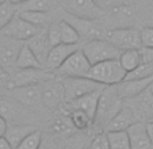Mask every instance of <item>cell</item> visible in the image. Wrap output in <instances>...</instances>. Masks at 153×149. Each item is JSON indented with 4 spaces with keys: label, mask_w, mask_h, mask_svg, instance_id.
I'll return each instance as SVG.
<instances>
[{
    "label": "cell",
    "mask_w": 153,
    "mask_h": 149,
    "mask_svg": "<svg viewBox=\"0 0 153 149\" xmlns=\"http://www.w3.org/2000/svg\"><path fill=\"white\" fill-rule=\"evenodd\" d=\"M122 107H123V98L119 92L118 86H104L99 98L98 111L94 123L106 129L110 121L118 114Z\"/></svg>",
    "instance_id": "obj_1"
},
{
    "label": "cell",
    "mask_w": 153,
    "mask_h": 149,
    "mask_svg": "<svg viewBox=\"0 0 153 149\" xmlns=\"http://www.w3.org/2000/svg\"><path fill=\"white\" fill-rule=\"evenodd\" d=\"M88 77L102 86H118L126 77V71L123 69L119 58L108 60L91 66Z\"/></svg>",
    "instance_id": "obj_2"
},
{
    "label": "cell",
    "mask_w": 153,
    "mask_h": 149,
    "mask_svg": "<svg viewBox=\"0 0 153 149\" xmlns=\"http://www.w3.org/2000/svg\"><path fill=\"white\" fill-rule=\"evenodd\" d=\"M81 50L84 52V54L87 56L88 61L92 65L108 60H118L121 57L122 52H123V50L117 48L114 43H111L107 39L88 41V42H85L81 46Z\"/></svg>",
    "instance_id": "obj_3"
},
{
    "label": "cell",
    "mask_w": 153,
    "mask_h": 149,
    "mask_svg": "<svg viewBox=\"0 0 153 149\" xmlns=\"http://www.w3.org/2000/svg\"><path fill=\"white\" fill-rule=\"evenodd\" d=\"M58 4L67 15L80 19L98 20L104 15L94 0H58Z\"/></svg>",
    "instance_id": "obj_4"
},
{
    "label": "cell",
    "mask_w": 153,
    "mask_h": 149,
    "mask_svg": "<svg viewBox=\"0 0 153 149\" xmlns=\"http://www.w3.org/2000/svg\"><path fill=\"white\" fill-rule=\"evenodd\" d=\"M91 66L92 64L88 61L87 56L80 48L64 61L62 65L56 72L61 77H88Z\"/></svg>",
    "instance_id": "obj_5"
},
{
    "label": "cell",
    "mask_w": 153,
    "mask_h": 149,
    "mask_svg": "<svg viewBox=\"0 0 153 149\" xmlns=\"http://www.w3.org/2000/svg\"><path fill=\"white\" fill-rule=\"evenodd\" d=\"M56 77V72L48 68H26L15 69L11 72L10 89L14 87L27 86V84H41L43 81Z\"/></svg>",
    "instance_id": "obj_6"
},
{
    "label": "cell",
    "mask_w": 153,
    "mask_h": 149,
    "mask_svg": "<svg viewBox=\"0 0 153 149\" xmlns=\"http://www.w3.org/2000/svg\"><path fill=\"white\" fill-rule=\"evenodd\" d=\"M65 89V103H72L76 99L102 88V84L90 77H61Z\"/></svg>",
    "instance_id": "obj_7"
},
{
    "label": "cell",
    "mask_w": 153,
    "mask_h": 149,
    "mask_svg": "<svg viewBox=\"0 0 153 149\" xmlns=\"http://www.w3.org/2000/svg\"><path fill=\"white\" fill-rule=\"evenodd\" d=\"M106 39L119 48L121 50L141 49V30L136 27H119L107 30Z\"/></svg>",
    "instance_id": "obj_8"
},
{
    "label": "cell",
    "mask_w": 153,
    "mask_h": 149,
    "mask_svg": "<svg viewBox=\"0 0 153 149\" xmlns=\"http://www.w3.org/2000/svg\"><path fill=\"white\" fill-rule=\"evenodd\" d=\"M64 19L68 22L77 30L80 39H84L85 42L92 39H106L107 30H104L103 23L98 20H90V19H80V18H75L71 15H65Z\"/></svg>",
    "instance_id": "obj_9"
},
{
    "label": "cell",
    "mask_w": 153,
    "mask_h": 149,
    "mask_svg": "<svg viewBox=\"0 0 153 149\" xmlns=\"http://www.w3.org/2000/svg\"><path fill=\"white\" fill-rule=\"evenodd\" d=\"M41 29H38L37 26L29 23L27 20H25L22 16H19V14L11 20V22L4 27L0 34L4 37L12 38V39L20 41V42H26L31 37H34Z\"/></svg>",
    "instance_id": "obj_10"
},
{
    "label": "cell",
    "mask_w": 153,
    "mask_h": 149,
    "mask_svg": "<svg viewBox=\"0 0 153 149\" xmlns=\"http://www.w3.org/2000/svg\"><path fill=\"white\" fill-rule=\"evenodd\" d=\"M10 96L23 106L39 107L43 106L42 101V83L27 84V86L14 87L10 89Z\"/></svg>",
    "instance_id": "obj_11"
},
{
    "label": "cell",
    "mask_w": 153,
    "mask_h": 149,
    "mask_svg": "<svg viewBox=\"0 0 153 149\" xmlns=\"http://www.w3.org/2000/svg\"><path fill=\"white\" fill-rule=\"evenodd\" d=\"M25 42L12 39L0 34V66L11 73L15 71L19 52Z\"/></svg>",
    "instance_id": "obj_12"
},
{
    "label": "cell",
    "mask_w": 153,
    "mask_h": 149,
    "mask_svg": "<svg viewBox=\"0 0 153 149\" xmlns=\"http://www.w3.org/2000/svg\"><path fill=\"white\" fill-rule=\"evenodd\" d=\"M57 77V76H56ZM50 79L42 83V101L48 109H58L65 102V89L61 79Z\"/></svg>",
    "instance_id": "obj_13"
},
{
    "label": "cell",
    "mask_w": 153,
    "mask_h": 149,
    "mask_svg": "<svg viewBox=\"0 0 153 149\" xmlns=\"http://www.w3.org/2000/svg\"><path fill=\"white\" fill-rule=\"evenodd\" d=\"M108 14V19L110 23H113L111 29H119V27H133L131 23H134L137 18V8L131 4H129V1L122 6L117 7L113 11L106 12Z\"/></svg>",
    "instance_id": "obj_14"
},
{
    "label": "cell",
    "mask_w": 153,
    "mask_h": 149,
    "mask_svg": "<svg viewBox=\"0 0 153 149\" xmlns=\"http://www.w3.org/2000/svg\"><path fill=\"white\" fill-rule=\"evenodd\" d=\"M29 48L33 50L37 58L41 61L42 65H46V60L52 50L53 45L50 43L49 37H48V29H41L34 37H31L29 41H26Z\"/></svg>",
    "instance_id": "obj_15"
},
{
    "label": "cell",
    "mask_w": 153,
    "mask_h": 149,
    "mask_svg": "<svg viewBox=\"0 0 153 149\" xmlns=\"http://www.w3.org/2000/svg\"><path fill=\"white\" fill-rule=\"evenodd\" d=\"M126 132L129 136L131 149H153V144L150 141L149 136H148L145 122L137 121Z\"/></svg>",
    "instance_id": "obj_16"
},
{
    "label": "cell",
    "mask_w": 153,
    "mask_h": 149,
    "mask_svg": "<svg viewBox=\"0 0 153 149\" xmlns=\"http://www.w3.org/2000/svg\"><path fill=\"white\" fill-rule=\"evenodd\" d=\"M80 45H65V43H60V45H56L52 48L49 56H48L46 60V68L50 71H57L62 63L72 54L73 52H76L77 49H80Z\"/></svg>",
    "instance_id": "obj_17"
},
{
    "label": "cell",
    "mask_w": 153,
    "mask_h": 149,
    "mask_svg": "<svg viewBox=\"0 0 153 149\" xmlns=\"http://www.w3.org/2000/svg\"><path fill=\"white\" fill-rule=\"evenodd\" d=\"M138 121L136 110L130 106H123L119 112L110 121L106 126V132H114V130H127L134 122Z\"/></svg>",
    "instance_id": "obj_18"
},
{
    "label": "cell",
    "mask_w": 153,
    "mask_h": 149,
    "mask_svg": "<svg viewBox=\"0 0 153 149\" xmlns=\"http://www.w3.org/2000/svg\"><path fill=\"white\" fill-rule=\"evenodd\" d=\"M153 77L146 79H134V80H123L118 84V89L123 99H133L141 95L145 89L149 88Z\"/></svg>",
    "instance_id": "obj_19"
},
{
    "label": "cell",
    "mask_w": 153,
    "mask_h": 149,
    "mask_svg": "<svg viewBox=\"0 0 153 149\" xmlns=\"http://www.w3.org/2000/svg\"><path fill=\"white\" fill-rule=\"evenodd\" d=\"M35 130H38V127L34 126V125H30V123H11L7 127V132L4 137L10 141L12 148L15 149L27 136L31 134Z\"/></svg>",
    "instance_id": "obj_20"
},
{
    "label": "cell",
    "mask_w": 153,
    "mask_h": 149,
    "mask_svg": "<svg viewBox=\"0 0 153 149\" xmlns=\"http://www.w3.org/2000/svg\"><path fill=\"white\" fill-rule=\"evenodd\" d=\"M104 88V86L99 89H95V91L90 92V94L84 95V96L79 98L76 99L75 102L72 103H68L71 104L72 107H76V109H81L90 115L92 119H95V115H96V111H98V104H99V98H100V94H102V89Z\"/></svg>",
    "instance_id": "obj_21"
},
{
    "label": "cell",
    "mask_w": 153,
    "mask_h": 149,
    "mask_svg": "<svg viewBox=\"0 0 153 149\" xmlns=\"http://www.w3.org/2000/svg\"><path fill=\"white\" fill-rule=\"evenodd\" d=\"M22 104L15 99L10 98H0V117H3L7 122H16L19 123L20 115H23Z\"/></svg>",
    "instance_id": "obj_22"
},
{
    "label": "cell",
    "mask_w": 153,
    "mask_h": 149,
    "mask_svg": "<svg viewBox=\"0 0 153 149\" xmlns=\"http://www.w3.org/2000/svg\"><path fill=\"white\" fill-rule=\"evenodd\" d=\"M26 68H46V66L41 64V61L33 53V50L29 48V45L25 42L22 49H20L19 56H18L15 69H26Z\"/></svg>",
    "instance_id": "obj_23"
},
{
    "label": "cell",
    "mask_w": 153,
    "mask_h": 149,
    "mask_svg": "<svg viewBox=\"0 0 153 149\" xmlns=\"http://www.w3.org/2000/svg\"><path fill=\"white\" fill-rule=\"evenodd\" d=\"M19 16H22L25 20H27L29 23L37 26L38 29H48L53 23L52 16L49 12L43 11H22L19 10Z\"/></svg>",
    "instance_id": "obj_24"
},
{
    "label": "cell",
    "mask_w": 153,
    "mask_h": 149,
    "mask_svg": "<svg viewBox=\"0 0 153 149\" xmlns=\"http://www.w3.org/2000/svg\"><path fill=\"white\" fill-rule=\"evenodd\" d=\"M69 119L72 122L75 130H79V132H84V130H88L90 126L94 123V119L87 114L84 110L81 109H76V107H72L69 112Z\"/></svg>",
    "instance_id": "obj_25"
},
{
    "label": "cell",
    "mask_w": 153,
    "mask_h": 149,
    "mask_svg": "<svg viewBox=\"0 0 153 149\" xmlns=\"http://www.w3.org/2000/svg\"><path fill=\"white\" fill-rule=\"evenodd\" d=\"M123 69L127 72H131L133 69H136L137 66H140L142 64V57L140 49H129V50H123L119 57Z\"/></svg>",
    "instance_id": "obj_26"
},
{
    "label": "cell",
    "mask_w": 153,
    "mask_h": 149,
    "mask_svg": "<svg viewBox=\"0 0 153 149\" xmlns=\"http://www.w3.org/2000/svg\"><path fill=\"white\" fill-rule=\"evenodd\" d=\"M106 136H107V140H108L110 149H131L126 130L106 132Z\"/></svg>",
    "instance_id": "obj_27"
},
{
    "label": "cell",
    "mask_w": 153,
    "mask_h": 149,
    "mask_svg": "<svg viewBox=\"0 0 153 149\" xmlns=\"http://www.w3.org/2000/svg\"><path fill=\"white\" fill-rule=\"evenodd\" d=\"M60 26H61V43H65V45H79L80 35H79L77 30L65 19L60 20Z\"/></svg>",
    "instance_id": "obj_28"
},
{
    "label": "cell",
    "mask_w": 153,
    "mask_h": 149,
    "mask_svg": "<svg viewBox=\"0 0 153 149\" xmlns=\"http://www.w3.org/2000/svg\"><path fill=\"white\" fill-rule=\"evenodd\" d=\"M18 12H19V6L11 3L10 0L0 3V31L16 16Z\"/></svg>",
    "instance_id": "obj_29"
},
{
    "label": "cell",
    "mask_w": 153,
    "mask_h": 149,
    "mask_svg": "<svg viewBox=\"0 0 153 149\" xmlns=\"http://www.w3.org/2000/svg\"><path fill=\"white\" fill-rule=\"evenodd\" d=\"M54 4H56V0H27L26 3L20 4L19 10H22V11L50 12L53 10V7H54Z\"/></svg>",
    "instance_id": "obj_30"
},
{
    "label": "cell",
    "mask_w": 153,
    "mask_h": 149,
    "mask_svg": "<svg viewBox=\"0 0 153 149\" xmlns=\"http://www.w3.org/2000/svg\"><path fill=\"white\" fill-rule=\"evenodd\" d=\"M137 107L144 115L150 117L149 119L153 118V94L149 88L137 96Z\"/></svg>",
    "instance_id": "obj_31"
},
{
    "label": "cell",
    "mask_w": 153,
    "mask_h": 149,
    "mask_svg": "<svg viewBox=\"0 0 153 149\" xmlns=\"http://www.w3.org/2000/svg\"><path fill=\"white\" fill-rule=\"evenodd\" d=\"M153 77V64L142 63L140 66L133 69L131 72H127L125 80H134V79H146Z\"/></svg>",
    "instance_id": "obj_32"
},
{
    "label": "cell",
    "mask_w": 153,
    "mask_h": 149,
    "mask_svg": "<svg viewBox=\"0 0 153 149\" xmlns=\"http://www.w3.org/2000/svg\"><path fill=\"white\" fill-rule=\"evenodd\" d=\"M138 1H141V6L137 8V15L140 14L145 26L153 27V0H138Z\"/></svg>",
    "instance_id": "obj_33"
},
{
    "label": "cell",
    "mask_w": 153,
    "mask_h": 149,
    "mask_svg": "<svg viewBox=\"0 0 153 149\" xmlns=\"http://www.w3.org/2000/svg\"><path fill=\"white\" fill-rule=\"evenodd\" d=\"M41 145H42V132L38 129L27 136L15 149H39Z\"/></svg>",
    "instance_id": "obj_34"
},
{
    "label": "cell",
    "mask_w": 153,
    "mask_h": 149,
    "mask_svg": "<svg viewBox=\"0 0 153 149\" xmlns=\"http://www.w3.org/2000/svg\"><path fill=\"white\" fill-rule=\"evenodd\" d=\"M75 129L72 125V122H71V119L68 118V119H64V118H61V119H56L54 122L52 123V127H50V130H52L53 133H56V134H61V136H68L72 133V130Z\"/></svg>",
    "instance_id": "obj_35"
},
{
    "label": "cell",
    "mask_w": 153,
    "mask_h": 149,
    "mask_svg": "<svg viewBox=\"0 0 153 149\" xmlns=\"http://www.w3.org/2000/svg\"><path fill=\"white\" fill-rule=\"evenodd\" d=\"M48 37L49 41L53 46L60 45L61 43V26H60V20H56L48 27Z\"/></svg>",
    "instance_id": "obj_36"
},
{
    "label": "cell",
    "mask_w": 153,
    "mask_h": 149,
    "mask_svg": "<svg viewBox=\"0 0 153 149\" xmlns=\"http://www.w3.org/2000/svg\"><path fill=\"white\" fill-rule=\"evenodd\" d=\"M94 1H95L96 6L106 14V12L113 11V10H115L117 7L127 3L129 0H94Z\"/></svg>",
    "instance_id": "obj_37"
},
{
    "label": "cell",
    "mask_w": 153,
    "mask_h": 149,
    "mask_svg": "<svg viewBox=\"0 0 153 149\" xmlns=\"http://www.w3.org/2000/svg\"><path fill=\"white\" fill-rule=\"evenodd\" d=\"M84 142H85V138L81 137L80 134H72L67 138L64 149H84Z\"/></svg>",
    "instance_id": "obj_38"
},
{
    "label": "cell",
    "mask_w": 153,
    "mask_h": 149,
    "mask_svg": "<svg viewBox=\"0 0 153 149\" xmlns=\"http://www.w3.org/2000/svg\"><path fill=\"white\" fill-rule=\"evenodd\" d=\"M90 149H110L108 145V140H107L106 133H99L91 141Z\"/></svg>",
    "instance_id": "obj_39"
},
{
    "label": "cell",
    "mask_w": 153,
    "mask_h": 149,
    "mask_svg": "<svg viewBox=\"0 0 153 149\" xmlns=\"http://www.w3.org/2000/svg\"><path fill=\"white\" fill-rule=\"evenodd\" d=\"M141 45L142 48H153V27L144 26L141 29Z\"/></svg>",
    "instance_id": "obj_40"
},
{
    "label": "cell",
    "mask_w": 153,
    "mask_h": 149,
    "mask_svg": "<svg viewBox=\"0 0 153 149\" xmlns=\"http://www.w3.org/2000/svg\"><path fill=\"white\" fill-rule=\"evenodd\" d=\"M140 52H141L142 63L153 64V48H141Z\"/></svg>",
    "instance_id": "obj_41"
},
{
    "label": "cell",
    "mask_w": 153,
    "mask_h": 149,
    "mask_svg": "<svg viewBox=\"0 0 153 149\" xmlns=\"http://www.w3.org/2000/svg\"><path fill=\"white\" fill-rule=\"evenodd\" d=\"M7 127H8V122H7L3 117H0V137H4V136H6Z\"/></svg>",
    "instance_id": "obj_42"
},
{
    "label": "cell",
    "mask_w": 153,
    "mask_h": 149,
    "mask_svg": "<svg viewBox=\"0 0 153 149\" xmlns=\"http://www.w3.org/2000/svg\"><path fill=\"white\" fill-rule=\"evenodd\" d=\"M145 126H146V132H148V136H149L150 141L153 144V118L152 119H148L145 122Z\"/></svg>",
    "instance_id": "obj_43"
},
{
    "label": "cell",
    "mask_w": 153,
    "mask_h": 149,
    "mask_svg": "<svg viewBox=\"0 0 153 149\" xmlns=\"http://www.w3.org/2000/svg\"><path fill=\"white\" fill-rule=\"evenodd\" d=\"M0 149H14L6 137H0Z\"/></svg>",
    "instance_id": "obj_44"
},
{
    "label": "cell",
    "mask_w": 153,
    "mask_h": 149,
    "mask_svg": "<svg viewBox=\"0 0 153 149\" xmlns=\"http://www.w3.org/2000/svg\"><path fill=\"white\" fill-rule=\"evenodd\" d=\"M11 3H14V4H16V6H20V4H23V3H26L27 0H10Z\"/></svg>",
    "instance_id": "obj_45"
},
{
    "label": "cell",
    "mask_w": 153,
    "mask_h": 149,
    "mask_svg": "<svg viewBox=\"0 0 153 149\" xmlns=\"http://www.w3.org/2000/svg\"><path fill=\"white\" fill-rule=\"evenodd\" d=\"M149 89H150V92H152V94H153V81H152V84H150V86H149Z\"/></svg>",
    "instance_id": "obj_46"
},
{
    "label": "cell",
    "mask_w": 153,
    "mask_h": 149,
    "mask_svg": "<svg viewBox=\"0 0 153 149\" xmlns=\"http://www.w3.org/2000/svg\"><path fill=\"white\" fill-rule=\"evenodd\" d=\"M129 1H138V0H129Z\"/></svg>",
    "instance_id": "obj_47"
},
{
    "label": "cell",
    "mask_w": 153,
    "mask_h": 149,
    "mask_svg": "<svg viewBox=\"0 0 153 149\" xmlns=\"http://www.w3.org/2000/svg\"><path fill=\"white\" fill-rule=\"evenodd\" d=\"M3 1H6V0H0V3H3Z\"/></svg>",
    "instance_id": "obj_48"
}]
</instances>
